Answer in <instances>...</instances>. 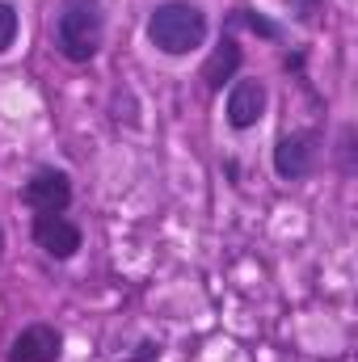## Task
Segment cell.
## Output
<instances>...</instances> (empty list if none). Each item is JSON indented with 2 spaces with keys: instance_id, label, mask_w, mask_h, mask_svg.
Segmentation results:
<instances>
[{
  "instance_id": "1",
  "label": "cell",
  "mask_w": 358,
  "mask_h": 362,
  "mask_svg": "<svg viewBox=\"0 0 358 362\" xmlns=\"http://www.w3.org/2000/svg\"><path fill=\"white\" fill-rule=\"evenodd\" d=\"M207 34H211V21L194 0H161L148 17V42L173 59L194 55L207 42Z\"/></svg>"
},
{
  "instance_id": "2",
  "label": "cell",
  "mask_w": 358,
  "mask_h": 362,
  "mask_svg": "<svg viewBox=\"0 0 358 362\" xmlns=\"http://www.w3.org/2000/svg\"><path fill=\"white\" fill-rule=\"evenodd\" d=\"M105 42V8L101 0H59L55 8V51L68 64L97 59Z\"/></svg>"
},
{
  "instance_id": "3",
  "label": "cell",
  "mask_w": 358,
  "mask_h": 362,
  "mask_svg": "<svg viewBox=\"0 0 358 362\" xmlns=\"http://www.w3.org/2000/svg\"><path fill=\"white\" fill-rule=\"evenodd\" d=\"M321 160V135L316 131H287L274 144V173L282 181H304L316 173Z\"/></svg>"
},
{
  "instance_id": "4",
  "label": "cell",
  "mask_w": 358,
  "mask_h": 362,
  "mask_svg": "<svg viewBox=\"0 0 358 362\" xmlns=\"http://www.w3.org/2000/svg\"><path fill=\"white\" fill-rule=\"evenodd\" d=\"M30 232H34V245L47 257H55V262H72L85 249V232H81V223L68 219V211H42V215H34Z\"/></svg>"
},
{
  "instance_id": "5",
  "label": "cell",
  "mask_w": 358,
  "mask_h": 362,
  "mask_svg": "<svg viewBox=\"0 0 358 362\" xmlns=\"http://www.w3.org/2000/svg\"><path fill=\"white\" fill-rule=\"evenodd\" d=\"M266 105H270L266 81H258V76H236L232 89H228V101H224V118H228L232 131H253V127L266 118Z\"/></svg>"
},
{
  "instance_id": "6",
  "label": "cell",
  "mask_w": 358,
  "mask_h": 362,
  "mask_svg": "<svg viewBox=\"0 0 358 362\" xmlns=\"http://www.w3.org/2000/svg\"><path fill=\"white\" fill-rule=\"evenodd\" d=\"M21 202L34 211V215H42V211H68L72 206V177L64 173V169H38L34 177L21 185Z\"/></svg>"
},
{
  "instance_id": "7",
  "label": "cell",
  "mask_w": 358,
  "mask_h": 362,
  "mask_svg": "<svg viewBox=\"0 0 358 362\" xmlns=\"http://www.w3.org/2000/svg\"><path fill=\"white\" fill-rule=\"evenodd\" d=\"M64 354V333L55 325H25L8 341V362H59Z\"/></svg>"
},
{
  "instance_id": "8",
  "label": "cell",
  "mask_w": 358,
  "mask_h": 362,
  "mask_svg": "<svg viewBox=\"0 0 358 362\" xmlns=\"http://www.w3.org/2000/svg\"><path fill=\"white\" fill-rule=\"evenodd\" d=\"M241 64H245V47L236 42V34H224L219 47L211 51V59L202 64V85L211 93H219L224 85H232L241 76Z\"/></svg>"
},
{
  "instance_id": "9",
  "label": "cell",
  "mask_w": 358,
  "mask_h": 362,
  "mask_svg": "<svg viewBox=\"0 0 358 362\" xmlns=\"http://www.w3.org/2000/svg\"><path fill=\"white\" fill-rule=\"evenodd\" d=\"M236 25H245V30L262 34V38H270V42H278V38H282V25H278V21H270L266 13H258V8H236V13H228V30H236Z\"/></svg>"
},
{
  "instance_id": "10",
  "label": "cell",
  "mask_w": 358,
  "mask_h": 362,
  "mask_svg": "<svg viewBox=\"0 0 358 362\" xmlns=\"http://www.w3.org/2000/svg\"><path fill=\"white\" fill-rule=\"evenodd\" d=\"M17 30H21V17H17V8L8 4V0H0V55L17 42Z\"/></svg>"
},
{
  "instance_id": "11",
  "label": "cell",
  "mask_w": 358,
  "mask_h": 362,
  "mask_svg": "<svg viewBox=\"0 0 358 362\" xmlns=\"http://www.w3.org/2000/svg\"><path fill=\"white\" fill-rule=\"evenodd\" d=\"M287 4L299 21H316V13H321V0H287Z\"/></svg>"
},
{
  "instance_id": "12",
  "label": "cell",
  "mask_w": 358,
  "mask_h": 362,
  "mask_svg": "<svg viewBox=\"0 0 358 362\" xmlns=\"http://www.w3.org/2000/svg\"><path fill=\"white\" fill-rule=\"evenodd\" d=\"M0 253H4V228H0Z\"/></svg>"
}]
</instances>
